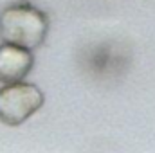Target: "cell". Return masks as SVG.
<instances>
[{"label": "cell", "mask_w": 155, "mask_h": 153, "mask_svg": "<svg viewBox=\"0 0 155 153\" xmlns=\"http://www.w3.org/2000/svg\"><path fill=\"white\" fill-rule=\"evenodd\" d=\"M49 31V20L43 11L29 2L7 5L0 13V38L29 50L38 49Z\"/></svg>", "instance_id": "1"}, {"label": "cell", "mask_w": 155, "mask_h": 153, "mask_svg": "<svg viewBox=\"0 0 155 153\" xmlns=\"http://www.w3.org/2000/svg\"><path fill=\"white\" fill-rule=\"evenodd\" d=\"M45 96L36 85L9 83L0 88V121L7 126H18L43 106Z\"/></svg>", "instance_id": "2"}, {"label": "cell", "mask_w": 155, "mask_h": 153, "mask_svg": "<svg viewBox=\"0 0 155 153\" xmlns=\"http://www.w3.org/2000/svg\"><path fill=\"white\" fill-rule=\"evenodd\" d=\"M33 54L29 49L2 43L0 45V83H18L33 69Z\"/></svg>", "instance_id": "3"}]
</instances>
